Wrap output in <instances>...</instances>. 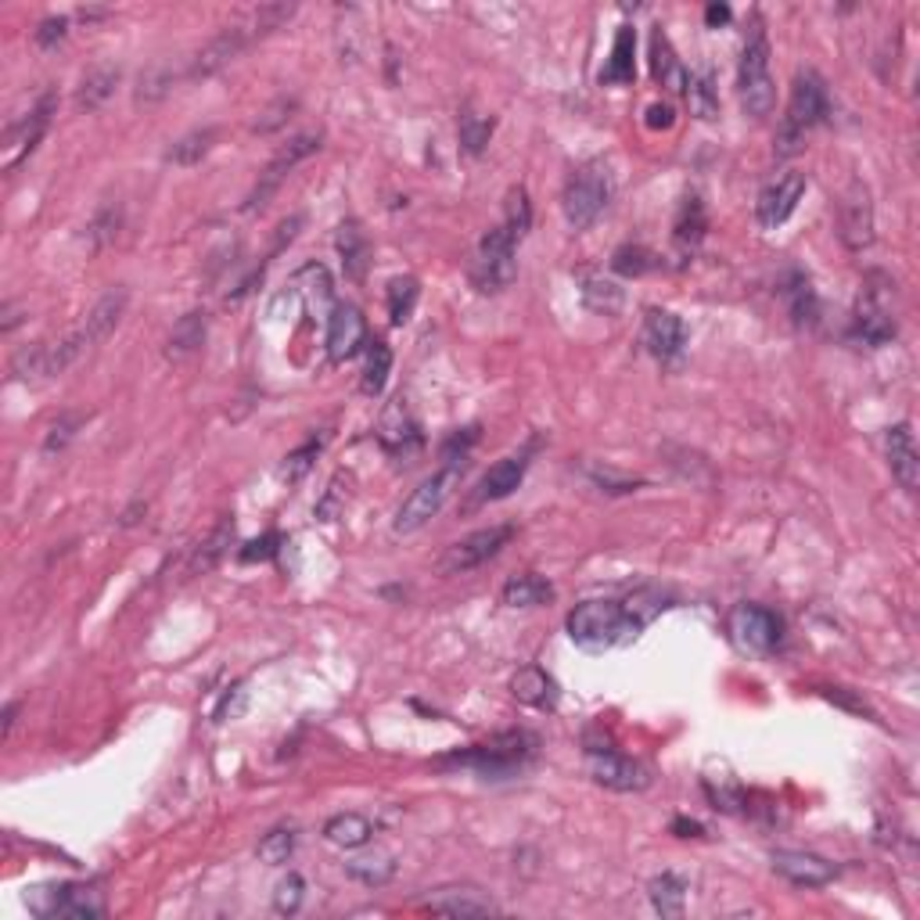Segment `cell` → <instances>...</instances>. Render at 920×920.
<instances>
[{
	"instance_id": "19",
	"label": "cell",
	"mask_w": 920,
	"mask_h": 920,
	"mask_svg": "<svg viewBox=\"0 0 920 920\" xmlns=\"http://www.w3.org/2000/svg\"><path fill=\"white\" fill-rule=\"evenodd\" d=\"M687 342H690L687 324L676 317V313H669V310H651L647 313V320H644V346H647L651 356H658L662 363L680 360Z\"/></svg>"
},
{
	"instance_id": "21",
	"label": "cell",
	"mask_w": 920,
	"mask_h": 920,
	"mask_svg": "<svg viewBox=\"0 0 920 920\" xmlns=\"http://www.w3.org/2000/svg\"><path fill=\"white\" fill-rule=\"evenodd\" d=\"M532 450H536V443H529L525 450L507 453L504 460H496L486 475H482L475 500L482 504V500H504V496H511L518 486H522V479H525V471H529V460H532Z\"/></svg>"
},
{
	"instance_id": "55",
	"label": "cell",
	"mask_w": 920,
	"mask_h": 920,
	"mask_svg": "<svg viewBox=\"0 0 920 920\" xmlns=\"http://www.w3.org/2000/svg\"><path fill=\"white\" fill-rule=\"evenodd\" d=\"M173 87V72L169 69H152L141 76V90H137V101H155L162 98V94Z\"/></svg>"
},
{
	"instance_id": "3",
	"label": "cell",
	"mask_w": 920,
	"mask_h": 920,
	"mask_svg": "<svg viewBox=\"0 0 920 920\" xmlns=\"http://www.w3.org/2000/svg\"><path fill=\"white\" fill-rule=\"evenodd\" d=\"M831 116V98L823 80L813 69H802L795 76L791 87V101H788V116H784L780 133H777V159H791V155L802 148L806 133L820 126L823 119Z\"/></svg>"
},
{
	"instance_id": "44",
	"label": "cell",
	"mask_w": 920,
	"mask_h": 920,
	"mask_svg": "<svg viewBox=\"0 0 920 920\" xmlns=\"http://www.w3.org/2000/svg\"><path fill=\"white\" fill-rule=\"evenodd\" d=\"M292 15H295V4H285V0H277V4H259V8L249 15V22H245L252 44L263 40V36H270L274 29H281Z\"/></svg>"
},
{
	"instance_id": "48",
	"label": "cell",
	"mask_w": 920,
	"mask_h": 920,
	"mask_svg": "<svg viewBox=\"0 0 920 920\" xmlns=\"http://www.w3.org/2000/svg\"><path fill=\"white\" fill-rule=\"evenodd\" d=\"M256 852H259L263 863H270V867L288 863V859H292V852H295V831H292V827H274V831L259 842Z\"/></svg>"
},
{
	"instance_id": "8",
	"label": "cell",
	"mask_w": 920,
	"mask_h": 920,
	"mask_svg": "<svg viewBox=\"0 0 920 920\" xmlns=\"http://www.w3.org/2000/svg\"><path fill=\"white\" fill-rule=\"evenodd\" d=\"M515 245H518V238L504 223L493 227L489 234L479 241V252H475V259H471V285H475L482 295L504 292V288L515 281V274H518Z\"/></svg>"
},
{
	"instance_id": "36",
	"label": "cell",
	"mask_w": 920,
	"mask_h": 920,
	"mask_svg": "<svg viewBox=\"0 0 920 920\" xmlns=\"http://www.w3.org/2000/svg\"><path fill=\"white\" fill-rule=\"evenodd\" d=\"M500 597H504L507 608H536V604H543V601L554 597V586H550L543 576L525 572V576L507 579Z\"/></svg>"
},
{
	"instance_id": "24",
	"label": "cell",
	"mask_w": 920,
	"mask_h": 920,
	"mask_svg": "<svg viewBox=\"0 0 920 920\" xmlns=\"http://www.w3.org/2000/svg\"><path fill=\"white\" fill-rule=\"evenodd\" d=\"M425 910L446 917H489L496 913V903L486 899L479 888H439L425 899Z\"/></svg>"
},
{
	"instance_id": "28",
	"label": "cell",
	"mask_w": 920,
	"mask_h": 920,
	"mask_svg": "<svg viewBox=\"0 0 920 920\" xmlns=\"http://www.w3.org/2000/svg\"><path fill=\"white\" fill-rule=\"evenodd\" d=\"M709 220H705V205H701L698 195H687L680 205V216H676V227H673V241H676V252L680 256H694V249L701 245V238H705Z\"/></svg>"
},
{
	"instance_id": "20",
	"label": "cell",
	"mask_w": 920,
	"mask_h": 920,
	"mask_svg": "<svg viewBox=\"0 0 920 920\" xmlns=\"http://www.w3.org/2000/svg\"><path fill=\"white\" fill-rule=\"evenodd\" d=\"M378 439L385 450L396 457H410L414 450H421V425L414 421V414H410L407 399H392V403L385 407Z\"/></svg>"
},
{
	"instance_id": "6",
	"label": "cell",
	"mask_w": 920,
	"mask_h": 920,
	"mask_svg": "<svg viewBox=\"0 0 920 920\" xmlns=\"http://www.w3.org/2000/svg\"><path fill=\"white\" fill-rule=\"evenodd\" d=\"M612 191H615V180H612L608 162H604V159L583 162L572 177L565 180V191H561L565 220L572 223L576 230H586L604 209H608Z\"/></svg>"
},
{
	"instance_id": "31",
	"label": "cell",
	"mask_w": 920,
	"mask_h": 920,
	"mask_svg": "<svg viewBox=\"0 0 920 920\" xmlns=\"http://www.w3.org/2000/svg\"><path fill=\"white\" fill-rule=\"evenodd\" d=\"M205 331H209V313H205V310L184 313V317L173 324V331H169L166 356H169V360H184V356H191V353H195V349L205 342Z\"/></svg>"
},
{
	"instance_id": "27",
	"label": "cell",
	"mask_w": 920,
	"mask_h": 920,
	"mask_svg": "<svg viewBox=\"0 0 920 920\" xmlns=\"http://www.w3.org/2000/svg\"><path fill=\"white\" fill-rule=\"evenodd\" d=\"M683 94H687V105H690V116H698L701 123H712V119H719V90H716V76H712L709 65L694 69L683 83Z\"/></svg>"
},
{
	"instance_id": "9",
	"label": "cell",
	"mask_w": 920,
	"mask_h": 920,
	"mask_svg": "<svg viewBox=\"0 0 920 920\" xmlns=\"http://www.w3.org/2000/svg\"><path fill=\"white\" fill-rule=\"evenodd\" d=\"M320 144H324V133H320V130H306V133H299V137L288 141V144H281V152H277L274 159L266 162V169H263L259 180H256V187H252V195L245 198V205H241V209H245V213L266 209V202L277 195V187L285 184V177L292 173V169H295L302 159H310L313 152H320Z\"/></svg>"
},
{
	"instance_id": "18",
	"label": "cell",
	"mask_w": 920,
	"mask_h": 920,
	"mask_svg": "<svg viewBox=\"0 0 920 920\" xmlns=\"http://www.w3.org/2000/svg\"><path fill=\"white\" fill-rule=\"evenodd\" d=\"M363 338H367V324H363V313L353 306V302H338L328 317V356L331 363H346L360 353Z\"/></svg>"
},
{
	"instance_id": "57",
	"label": "cell",
	"mask_w": 920,
	"mask_h": 920,
	"mask_svg": "<svg viewBox=\"0 0 920 920\" xmlns=\"http://www.w3.org/2000/svg\"><path fill=\"white\" fill-rule=\"evenodd\" d=\"M590 479L597 482V486L604 489V493H633L637 486H640V479H619L615 475V471H608V468H590Z\"/></svg>"
},
{
	"instance_id": "14",
	"label": "cell",
	"mask_w": 920,
	"mask_h": 920,
	"mask_svg": "<svg viewBox=\"0 0 920 920\" xmlns=\"http://www.w3.org/2000/svg\"><path fill=\"white\" fill-rule=\"evenodd\" d=\"M802 195H806V173H798V169H788V173H780L777 180H770L755 202L759 227L777 230L780 223H788V216L798 209Z\"/></svg>"
},
{
	"instance_id": "54",
	"label": "cell",
	"mask_w": 920,
	"mask_h": 920,
	"mask_svg": "<svg viewBox=\"0 0 920 920\" xmlns=\"http://www.w3.org/2000/svg\"><path fill=\"white\" fill-rule=\"evenodd\" d=\"M302 892H306V885H302L299 874H288L285 881H277L274 910H277V913H295L299 906H302Z\"/></svg>"
},
{
	"instance_id": "51",
	"label": "cell",
	"mask_w": 920,
	"mask_h": 920,
	"mask_svg": "<svg viewBox=\"0 0 920 920\" xmlns=\"http://www.w3.org/2000/svg\"><path fill=\"white\" fill-rule=\"evenodd\" d=\"M320 439H310V443H302L299 450H292L285 457V468H281V475L288 479V482H299L302 475H306V471L313 468V460H317V453H320Z\"/></svg>"
},
{
	"instance_id": "37",
	"label": "cell",
	"mask_w": 920,
	"mask_h": 920,
	"mask_svg": "<svg viewBox=\"0 0 920 920\" xmlns=\"http://www.w3.org/2000/svg\"><path fill=\"white\" fill-rule=\"evenodd\" d=\"M687 881L680 874H673V870H665V874H658L655 881L647 885V895H651V906L662 913V917H680L683 913V906H687Z\"/></svg>"
},
{
	"instance_id": "43",
	"label": "cell",
	"mask_w": 920,
	"mask_h": 920,
	"mask_svg": "<svg viewBox=\"0 0 920 920\" xmlns=\"http://www.w3.org/2000/svg\"><path fill=\"white\" fill-rule=\"evenodd\" d=\"M389 371H392V349L385 342H374L367 349V363H363V378H360V389L367 396H382L385 382H389Z\"/></svg>"
},
{
	"instance_id": "42",
	"label": "cell",
	"mask_w": 920,
	"mask_h": 920,
	"mask_svg": "<svg viewBox=\"0 0 920 920\" xmlns=\"http://www.w3.org/2000/svg\"><path fill=\"white\" fill-rule=\"evenodd\" d=\"M295 295H306L310 306H328L331 302V274H328V266H320V263H306L302 270L295 274Z\"/></svg>"
},
{
	"instance_id": "4",
	"label": "cell",
	"mask_w": 920,
	"mask_h": 920,
	"mask_svg": "<svg viewBox=\"0 0 920 920\" xmlns=\"http://www.w3.org/2000/svg\"><path fill=\"white\" fill-rule=\"evenodd\" d=\"M464 453H446L443 468L432 471V475L421 482V486L407 496L403 504H399L396 511V522L392 529L399 536H407V532H417L421 525H428L435 515L443 511V504L450 500V493L460 486V475H464Z\"/></svg>"
},
{
	"instance_id": "38",
	"label": "cell",
	"mask_w": 920,
	"mask_h": 920,
	"mask_svg": "<svg viewBox=\"0 0 920 920\" xmlns=\"http://www.w3.org/2000/svg\"><path fill=\"white\" fill-rule=\"evenodd\" d=\"M371 820L360 816V813H338L324 823V838L338 849H360V845L371 842Z\"/></svg>"
},
{
	"instance_id": "61",
	"label": "cell",
	"mask_w": 920,
	"mask_h": 920,
	"mask_svg": "<svg viewBox=\"0 0 920 920\" xmlns=\"http://www.w3.org/2000/svg\"><path fill=\"white\" fill-rule=\"evenodd\" d=\"M144 511H148V504H144V500H133V507H126L123 518H119V525H137V522H141L137 515H144Z\"/></svg>"
},
{
	"instance_id": "16",
	"label": "cell",
	"mask_w": 920,
	"mask_h": 920,
	"mask_svg": "<svg viewBox=\"0 0 920 920\" xmlns=\"http://www.w3.org/2000/svg\"><path fill=\"white\" fill-rule=\"evenodd\" d=\"M51 112H55V94H44L29 116H22L19 123L8 126V133H4V173H11L19 162L29 159L33 148L44 137L47 123H51Z\"/></svg>"
},
{
	"instance_id": "52",
	"label": "cell",
	"mask_w": 920,
	"mask_h": 920,
	"mask_svg": "<svg viewBox=\"0 0 920 920\" xmlns=\"http://www.w3.org/2000/svg\"><path fill=\"white\" fill-rule=\"evenodd\" d=\"M299 108V101L295 98H277L274 105H266L263 112H259V119L256 123H252V130L256 133H274V130H281L288 119H292V112Z\"/></svg>"
},
{
	"instance_id": "46",
	"label": "cell",
	"mask_w": 920,
	"mask_h": 920,
	"mask_svg": "<svg viewBox=\"0 0 920 920\" xmlns=\"http://www.w3.org/2000/svg\"><path fill=\"white\" fill-rule=\"evenodd\" d=\"M417 295H421V288L414 277H392V285H389V317L396 328H403V324L410 320V313H414L417 306Z\"/></svg>"
},
{
	"instance_id": "39",
	"label": "cell",
	"mask_w": 920,
	"mask_h": 920,
	"mask_svg": "<svg viewBox=\"0 0 920 920\" xmlns=\"http://www.w3.org/2000/svg\"><path fill=\"white\" fill-rule=\"evenodd\" d=\"M780 295H784V302H788L795 324H813L816 320V313H820L816 292H813V281H809L806 274L791 270L788 281H784V288H780Z\"/></svg>"
},
{
	"instance_id": "56",
	"label": "cell",
	"mask_w": 920,
	"mask_h": 920,
	"mask_svg": "<svg viewBox=\"0 0 920 920\" xmlns=\"http://www.w3.org/2000/svg\"><path fill=\"white\" fill-rule=\"evenodd\" d=\"M277 550H281V536H277V532H266V536L252 540L249 547H241L238 558L245 561V565H252V561H270Z\"/></svg>"
},
{
	"instance_id": "1",
	"label": "cell",
	"mask_w": 920,
	"mask_h": 920,
	"mask_svg": "<svg viewBox=\"0 0 920 920\" xmlns=\"http://www.w3.org/2000/svg\"><path fill=\"white\" fill-rule=\"evenodd\" d=\"M665 608L658 593H637L629 601H583L568 615V637L576 647L601 655L633 640Z\"/></svg>"
},
{
	"instance_id": "26",
	"label": "cell",
	"mask_w": 920,
	"mask_h": 920,
	"mask_svg": "<svg viewBox=\"0 0 920 920\" xmlns=\"http://www.w3.org/2000/svg\"><path fill=\"white\" fill-rule=\"evenodd\" d=\"M126 302H130V299H126L123 288H119V292H108L105 299L94 302V310L87 313V320L80 324V331L87 335L90 346L105 342V338L116 331V324L123 320V313H126Z\"/></svg>"
},
{
	"instance_id": "22",
	"label": "cell",
	"mask_w": 920,
	"mask_h": 920,
	"mask_svg": "<svg viewBox=\"0 0 920 920\" xmlns=\"http://www.w3.org/2000/svg\"><path fill=\"white\" fill-rule=\"evenodd\" d=\"M885 446H888V468L895 482L906 489V493H917L920 486V453H917V443H913V428L906 425H892L885 435Z\"/></svg>"
},
{
	"instance_id": "5",
	"label": "cell",
	"mask_w": 920,
	"mask_h": 920,
	"mask_svg": "<svg viewBox=\"0 0 920 920\" xmlns=\"http://www.w3.org/2000/svg\"><path fill=\"white\" fill-rule=\"evenodd\" d=\"M737 94L748 116H770L773 101H777V87L770 76V40L762 29V19H752L745 36V51H741V69H737Z\"/></svg>"
},
{
	"instance_id": "33",
	"label": "cell",
	"mask_w": 920,
	"mask_h": 920,
	"mask_svg": "<svg viewBox=\"0 0 920 920\" xmlns=\"http://www.w3.org/2000/svg\"><path fill=\"white\" fill-rule=\"evenodd\" d=\"M579 295H583V306L601 313V317H612V313L622 310L626 292L619 285L612 281V277L604 274H583V281H579Z\"/></svg>"
},
{
	"instance_id": "41",
	"label": "cell",
	"mask_w": 920,
	"mask_h": 920,
	"mask_svg": "<svg viewBox=\"0 0 920 920\" xmlns=\"http://www.w3.org/2000/svg\"><path fill=\"white\" fill-rule=\"evenodd\" d=\"M493 116H486V112H475V108H464V112H460V119H457V130H460V144H464V152L468 155H482V148H486L489 144V137H493Z\"/></svg>"
},
{
	"instance_id": "47",
	"label": "cell",
	"mask_w": 920,
	"mask_h": 920,
	"mask_svg": "<svg viewBox=\"0 0 920 920\" xmlns=\"http://www.w3.org/2000/svg\"><path fill=\"white\" fill-rule=\"evenodd\" d=\"M655 266H658V256L644 245H622V249H615V256H612V270L622 277H640V274L655 270Z\"/></svg>"
},
{
	"instance_id": "25",
	"label": "cell",
	"mask_w": 920,
	"mask_h": 920,
	"mask_svg": "<svg viewBox=\"0 0 920 920\" xmlns=\"http://www.w3.org/2000/svg\"><path fill=\"white\" fill-rule=\"evenodd\" d=\"M511 694L522 701V705H532V709H554L558 705V698H561V690L558 683H554V676L550 673H543L540 665H525V669H518L515 673V680H511Z\"/></svg>"
},
{
	"instance_id": "45",
	"label": "cell",
	"mask_w": 920,
	"mask_h": 920,
	"mask_svg": "<svg viewBox=\"0 0 920 920\" xmlns=\"http://www.w3.org/2000/svg\"><path fill=\"white\" fill-rule=\"evenodd\" d=\"M349 874H353L356 881H363V885H385L392 874H396V859L389 852H374V856H356V859H349Z\"/></svg>"
},
{
	"instance_id": "64",
	"label": "cell",
	"mask_w": 920,
	"mask_h": 920,
	"mask_svg": "<svg viewBox=\"0 0 920 920\" xmlns=\"http://www.w3.org/2000/svg\"><path fill=\"white\" fill-rule=\"evenodd\" d=\"M15 716H19V705L11 701V705L4 709V737H11V726H15Z\"/></svg>"
},
{
	"instance_id": "53",
	"label": "cell",
	"mask_w": 920,
	"mask_h": 920,
	"mask_svg": "<svg viewBox=\"0 0 920 920\" xmlns=\"http://www.w3.org/2000/svg\"><path fill=\"white\" fill-rule=\"evenodd\" d=\"M76 428H80V417H76V414H62V417H58L55 425L47 428V439H44V453H47V457L62 453L65 446L72 443V435H76Z\"/></svg>"
},
{
	"instance_id": "35",
	"label": "cell",
	"mask_w": 920,
	"mask_h": 920,
	"mask_svg": "<svg viewBox=\"0 0 920 920\" xmlns=\"http://www.w3.org/2000/svg\"><path fill=\"white\" fill-rule=\"evenodd\" d=\"M651 72H655V80L662 83V87H669V90H683V83H687V72L683 65L676 62V51H673V44H669V36L662 33V26L651 33Z\"/></svg>"
},
{
	"instance_id": "62",
	"label": "cell",
	"mask_w": 920,
	"mask_h": 920,
	"mask_svg": "<svg viewBox=\"0 0 920 920\" xmlns=\"http://www.w3.org/2000/svg\"><path fill=\"white\" fill-rule=\"evenodd\" d=\"M673 831L680 834V838H701V823H694V820H676Z\"/></svg>"
},
{
	"instance_id": "63",
	"label": "cell",
	"mask_w": 920,
	"mask_h": 920,
	"mask_svg": "<svg viewBox=\"0 0 920 920\" xmlns=\"http://www.w3.org/2000/svg\"><path fill=\"white\" fill-rule=\"evenodd\" d=\"M705 19H709V26H719V22H730V8L726 4H712L705 11Z\"/></svg>"
},
{
	"instance_id": "60",
	"label": "cell",
	"mask_w": 920,
	"mask_h": 920,
	"mask_svg": "<svg viewBox=\"0 0 920 920\" xmlns=\"http://www.w3.org/2000/svg\"><path fill=\"white\" fill-rule=\"evenodd\" d=\"M676 123L673 119V105H651L647 108V126L651 130H669Z\"/></svg>"
},
{
	"instance_id": "23",
	"label": "cell",
	"mask_w": 920,
	"mask_h": 920,
	"mask_svg": "<svg viewBox=\"0 0 920 920\" xmlns=\"http://www.w3.org/2000/svg\"><path fill=\"white\" fill-rule=\"evenodd\" d=\"M773 870L777 874H784L788 881H795V885H806V888H820V885H827V881H834V863H827L823 856H813V852H791V849H780V852H773Z\"/></svg>"
},
{
	"instance_id": "49",
	"label": "cell",
	"mask_w": 920,
	"mask_h": 920,
	"mask_svg": "<svg viewBox=\"0 0 920 920\" xmlns=\"http://www.w3.org/2000/svg\"><path fill=\"white\" fill-rule=\"evenodd\" d=\"M119 227H123V209H119V205H105V209H98V216H94L90 227H87L90 245L94 249L112 245V241L119 238Z\"/></svg>"
},
{
	"instance_id": "17",
	"label": "cell",
	"mask_w": 920,
	"mask_h": 920,
	"mask_svg": "<svg viewBox=\"0 0 920 920\" xmlns=\"http://www.w3.org/2000/svg\"><path fill=\"white\" fill-rule=\"evenodd\" d=\"M252 44V36H249V29H245V22H238V26H227V29H220L213 36L209 44L202 47V51L191 58V69H187V76L191 80H209V76H216V72L220 69H227L230 62H234V58L245 51V47Z\"/></svg>"
},
{
	"instance_id": "32",
	"label": "cell",
	"mask_w": 920,
	"mask_h": 920,
	"mask_svg": "<svg viewBox=\"0 0 920 920\" xmlns=\"http://www.w3.org/2000/svg\"><path fill=\"white\" fill-rule=\"evenodd\" d=\"M633 55H637V33H633V26H622L615 33L612 58L601 69V83H608V87H615V83H633V76H637Z\"/></svg>"
},
{
	"instance_id": "59",
	"label": "cell",
	"mask_w": 920,
	"mask_h": 920,
	"mask_svg": "<svg viewBox=\"0 0 920 920\" xmlns=\"http://www.w3.org/2000/svg\"><path fill=\"white\" fill-rule=\"evenodd\" d=\"M820 694L827 698V701H834V705H842V709L856 712V716H870V719H874V712L867 709V701L852 698V690H845V687H823Z\"/></svg>"
},
{
	"instance_id": "12",
	"label": "cell",
	"mask_w": 920,
	"mask_h": 920,
	"mask_svg": "<svg viewBox=\"0 0 920 920\" xmlns=\"http://www.w3.org/2000/svg\"><path fill=\"white\" fill-rule=\"evenodd\" d=\"M586 755H590V777L597 780L601 788H608V791H644L647 784H651L647 766H640L637 759L615 752L612 745L608 748L590 745Z\"/></svg>"
},
{
	"instance_id": "10",
	"label": "cell",
	"mask_w": 920,
	"mask_h": 920,
	"mask_svg": "<svg viewBox=\"0 0 920 920\" xmlns=\"http://www.w3.org/2000/svg\"><path fill=\"white\" fill-rule=\"evenodd\" d=\"M26 906L36 917L90 920L105 913V899L87 885H40L26 892Z\"/></svg>"
},
{
	"instance_id": "58",
	"label": "cell",
	"mask_w": 920,
	"mask_h": 920,
	"mask_svg": "<svg viewBox=\"0 0 920 920\" xmlns=\"http://www.w3.org/2000/svg\"><path fill=\"white\" fill-rule=\"evenodd\" d=\"M65 33H69V19L65 15H51V19L40 22V29H36V44L55 47V44L65 40Z\"/></svg>"
},
{
	"instance_id": "13",
	"label": "cell",
	"mask_w": 920,
	"mask_h": 920,
	"mask_svg": "<svg viewBox=\"0 0 920 920\" xmlns=\"http://www.w3.org/2000/svg\"><path fill=\"white\" fill-rule=\"evenodd\" d=\"M838 227H842V241L849 252H863L874 241V202H870V191L863 180H852L845 187V195L838 202Z\"/></svg>"
},
{
	"instance_id": "15",
	"label": "cell",
	"mask_w": 920,
	"mask_h": 920,
	"mask_svg": "<svg viewBox=\"0 0 920 920\" xmlns=\"http://www.w3.org/2000/svg\"><path fill=\"white\" fill-rule=\"evenodd\" d=\"M780 619L770 608H759V604H745L730 615V633L737 640V647L748 651V655H770L773 647L780 644Z\"/></svg>"
},
{
	"instance_id": "29",
	"label": "cell",
	"mask_w": 920,
	"mask_h": 920,
	"mask_svg": "<svg viewBox=\"0 0 920 920\" xmlns=\"http://www.w3.org/2000/svg\"><path fill=\"white\" fill-rule=\"evenodd\" d=\"M338 256H342L346 266V277L349 281H363V274H367V263H371V245H367V234L360 230L356 220H346L338 227Z\"/></svg>"
},
{
	"instance_id": "7",
	"label": "cell",
	"mask_w": 920,
	"mask_h": 920,
	"mask_svg": "<svg viewBox=\"0 0 920 920\" xmlns=\"http://www.w3.org/2000/svg\"><path fill=\"white\" fill-rule=\"evenodd\" d=\"M895 285L888 274H867V285L859 292L852 313V338L870 349L888 346L895 338V313H892Z\"/></svg>"
},
{
	"instance_id": "50",
	"label": "cell",
	"mask_w": 920,
	"mask_h": 920,
	"mask_svg": "<svg viewBox=\"0 0 920 920\" xmlns=\"http://www.w3.org/2000/svg\"><path fill=\"white\" fill-rule=\"evenodd\" d=\"M529 223H532L529 195H525V187H515L511 195H507V220H504V227L511 230L518 241H522V238L529 234Z\"/></svg>"
},
{
	"instance_id": "40",
	"label": "cell",
	"mask_w": 920,
	"mask_h": 920,
	"mask_svg": "<svg viewBox=\"0 0 920 920\" xmlns=\"http://www.w3.org/2000/svg\"><path fill=\"white\" fill-rule=\"evenodd\" d=\"M213 144H216V130L213 126H205V130H191L184 133L173 148L166 152V162H173V166H198L205 155L213 152Z\"/></svg>"
},
{
	"instance_id": "11",
	"label": "cell",
	"mask_w": 920,
	"mask_h": 920,
	"mask_svg": "<svg viewBox=\"0 0 920 920\" xmlns=\"http://www.w3.org/2000/svg\"><path fill=\"white\" fill-rule=\"evenodd\" d=\"M515 540V529L511 525H489V529H479L471 532V536L457 540L453 547H446L439 568L446 576H460V572H471V568L493 561L496 554H500L507 543Z\"/></svg>"
},
{
	"instance_id": "34",
	"label": "cell",
	"mask_w": 920,
	"mask_h": 920,
	"mask_svg": "<svg viewBox=\"0 0 920 920\" xmlns=\"http://www.w3.org/2000/svg\"><path fill=\"white\" fill-rule=\"evenodd\" d=\"M119 87V69L116 65H98L83 76L80 90H76V108L80 112H98V108L112 98Z\"/></svg>"
},
{
	"instance_id": "2",
	"label": "cell",
	"mask_w": 920,
	"mask_h": 920,
	"mask_svg": "<svg viewBox=\"0 0 920 920\" xmlns=\"http://www.w3.org/2000/svg\"><path fill=\"white\" fill-rule=\"evenodd\" d=\"M536 748H540L536 734L507 730V734H496L486 745H471L468 752L446 755L435 762V766H464V770L482 773V777H511V773L525 770L529 762L536 759Z\"/></svg>"
},
{
	"instance_id": "30",
	"label": "cell",
	"mask_w": 920,
	"mask_h": 920,
	"mask_svg": "<svg viewBox=\"0 0 920 920\" xmlns=\"http://www.w3.org/2000/svg\"><path fill=\"white\" fill-rule=\"evenodd\" d=\"M230 540H234V522L230 518H223L220 525H216L209 536H205L195 550H191V561H187V579H195V576H205V572H213L216 565L223 561V554L230 547Z\"/></svg>"
}]
</instances>
